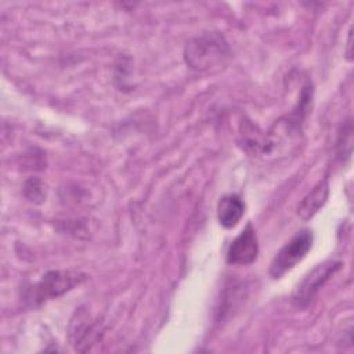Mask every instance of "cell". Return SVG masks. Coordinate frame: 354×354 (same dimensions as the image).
<instances>
[{
	"mask_svg": "<svg viewBox=\"0 0 354 354\" xmlns=\"http://www.w3.org/2000/svg\"><path fill=\"white\" fill-rule=\"evenodd\" d=\"M228 54V46L221 35L207 33L195 37L185 46L184 58L192 69H207L220 62Z\"/></svg>",
	"mask_w": 354,
	"mask_h": 354,
	"instance_id": "6da1fadb",
	"label": "cell"
},
{
	"mask_svg": "<svg viewBox=\"0 0 354 354\" xmlns=\"http://www.w3.org/2000/svg\"><path fill=\"white\" fill-rule=\"evenodd\" d=\"M313 245V234L308 230H303L293 235L277 253L270 264V275L277 279L290 271L297 263H300Z\"/></svg>",
	"mask_w": 354,
	"mask_h": 354,
	"instance_id": "7a4b0ae2",
	"label": "cell"
},
{
	"mask_svg": "<svg viewBox=\"0 0 354 354\" xmlns=\"http://www.w3.org/2000/svg\"><path fill=\"white\" fill-rule=\"evenodd\" d=\"M342 263L336 260H328L317 264L310 272H307L303 279L297 283L293 292V301L299 307L307 306L317 292L325 285V282L340 270Z\"/></svg>",
	"mask_w": 354,
	"mask_h": 354,
	"instance_id": "3957f363",
	"label": "cell"
},
{
	"mask_svg": "<svg viewBox=\"0 0 354 354\" xmlns=\"http://www.w3.org/2000/svg\"><path fill=\"white\" fill-rule=\"evenodd\" d=\"M84 275L72 271H50L33 286L32 301L41 303L47 299H54L79 285Z\"/></svg>",
	"mask_w": 354,
	"mask_h": 354,
	"instance_id": "277c9868",
	"label": "cell"
},
{
	"mask_svg": "<svg viewBox=\"0 0 354 354\" xmlns=\"http://www.w3.org/2000/svg\"><path fill=\"white\" fill-rule=\"evenodd\" d=\"M259 243L254 228L249 223L231 242L227 252V263L234 266H248L257 259Z\"/></svg>",
	"mask_w": 354,
	"mask_h": 354,
	"instance_id": "5b68a950",
	"label": "cell"
},
{
	"mask_svg": "<svg viewBox=\"0 0 354 354\" xmlns=\"http://www.w3.org/2000/svg\"><path fill=\"white\" fill-rule=\"evenodd\" d=\"M328 196H329V183H328V178H324L318 181L314 185V188L301 199V202L297 206V216L301 220H310L326 203Z\"/></svg>",
	"mask_w": 354,
	"mask_h": 354,
	"instance_id": "8992f818",
	"label": "cell"
},
{
	"mask_svg": "<svg viewBox=\"0 0 354 354\" xmlns=\"http://www.w3.org/2000/svg\"><path fill=\"white\" fill-rule=\"evenodd\" d=\"M245 213V203L238 195H225L217 206V218L224 228H234Z\"/></svg>",
	"mask_w": 354,
	"mask_h": 354,
	"instance_id": "52a82bcc",
	"label": "cell"
},
{
	"mask_svg": "<svg viewBox=\"0 0 354 354\" xmlns=\"http://www.w3.org/2000/svg\"><path fill=\"white\" fill-rule=\"evenodd\" d=\"M24 194L25 196L36 203L43 202V199L46 198V189L44 185L41 184L40 180L37 178H29L25 185H24Z\"/></svg>",
	"mask_w": 354,
	"mask_h": 354,
	"instance_id": "ba28073f",
	"label": "cell"
},
{
	"mask_svg": "<svg viewBox=\"0 0 354 354\" xmlns=\"http://www.w3.org/2000/svg\"><path fill=\"white\" fill-rule=\"evenodd\" d=\"M347 46H348V50H347V59H351V53H350V48H351V30H350V33H348V43H347Z\"/></svg>",
	"mask_w": 354,
	"mask_h": 354,
	"instance_id": "9c48e42d",
	"label": "cell"
}]
</instances>
